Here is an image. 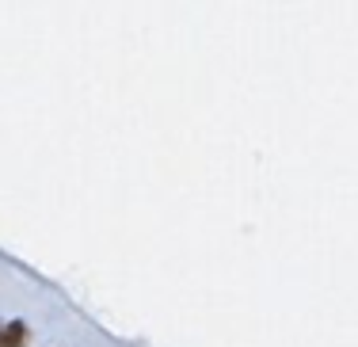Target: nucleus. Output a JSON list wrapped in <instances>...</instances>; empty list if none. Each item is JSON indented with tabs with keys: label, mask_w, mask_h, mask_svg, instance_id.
Listing matches in <instances>:
<instances>
[{
	"label": "nucleus",
	"mask_w": 358,
	"mask_h": 347,
	"mask_svg": "<svg viewBox=\"0 0 358 347\" xmlns=\"http://www.w3.org/2000/svg\"><path fill=\"white\" fill-rule=\"evenodd\" d=\"M23 344H27V325H23V320L4 325V332H0V347H23Z\"/></svg>",
	"instance_id": "1"
},
{
	"label": "nucleus",
	"mask_w": 358,
	"mask_h": 347,
	"mask_svg": "<svg viewBox=\"0 0 358 347\" xmlns=\"http://www.w3.org/2000/svg\"><path fill=\"white\" fill-rule=\"evenodd\" d=\"M0 332H4V325H0Z\"/></svg>",
	"instance_id": "2"
}]
</instances>
